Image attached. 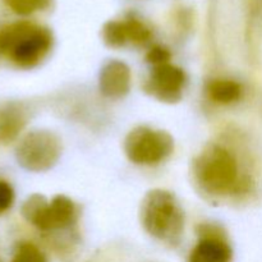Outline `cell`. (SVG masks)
Here are the masks:
<instances>
[{
    "instance_id": "cell-1",
    "label": "cell",
    "mask_w": 262,
    "mask_h": 262,
    "mask_svg": "<svg viewBox=\"0 0 262 262\" xmlns=\"http://www.w3.org/2000/svg\"><path fill=\"white\" fill-rule=\"evenodd\" d=\"M53 35L50 30L36 23H10L0 28V55L18 68L38 66L50 53Z\"/></svg>"
},
{
    "instance_id": "cell-2",
    "label": "cell",
    "mask_w": 262,
    "mask_h": 262,
    "mask_svg": "<svg viewBox=\"0 0 262 262\" xmlns=\"http://www.w3.org/2000/svg\"><path fill=\"white\" fill-rule=\"evenodd\" d=\"M141 222L152 237L176 242L184 228V215L170 192L154 189L148 192L141 206Z\"/></svg>"
},
{
    "instance_id": "cell-3",
    "label": "cell",
    "mask_w": 262,
    "mask_h": 262,
    "mask_svg": "<svg viewBox=\"0 0 262 262\" xmlns=\"http://www.w3.org/2000/svg\"><path fill=\"white\" fill-rule=\"evenodd\" d=\"M194 170L202 187L211 193H228L238 182L237 161L222 146L211 145L205 148L196 160Z\"/></svg>"
},
{
    "instance_id": "cell-4",
    "label": "cell",
    "mask_w": 262,
    "mask_h": 262,
    "mask_svg": "<svg viewBox=\"0 0 262 262\" xmlns=\"http://www.w3.org/2000/svg\"><path fill=\"white\" fill-rule=\"evenodd\" d=\"M22 215L37 229L50 232L73 224L77 219V207L66 196H55L48 202L41 194H32L23 204Z\"/></svg>"
},
{
    "instance_id": "cell-5",
    "label": "cell",
    "mask_w": 262,
    "mask_h": 262,
    "mask_svg": "<svg viewBox=\"0 0 262 262\" xmlns=\"http://www.w3.org/2000/svg\"><path fill=\"white\" fill-rule=\"evenodd\" d=\"M174 142L169 133L148 127H137L128 133L124 150L128 159L140 165H155L173 152Z\"/></svg>"
},
{
    "instance_id": "cell-6",
    "label": "cell",
    "mask_w": 262,
    "mask_h": 262,
    "mask_svg": "<svg viewBox=\"0 0 262 262\" xmlns=\"http://www.w3.org/2000/svg\"><path fill=\"white\" fill-rule=\"evenodd\" d=\"M60 154V141L49 130L30 132L22 138L15 150L18 164L30 171H45L53 168Z\"/></svg>"
},
{
    "instance_id": "cell-7",
    "label": "cell",
    "mask_w": 262,
    "mask_h": 262,
    "mask_svg": "<svg viewBox=\"0 0 262 262\" xmlns=\"http://www.w3.org/2000/svg\"><path fill=\"white\" fill-rule=\"evenodd\" d=\"M186 83L187 76L183 69L168 63L152 69L145 90L160 101L178 102L183 96Z\"/></svg>"
},
{
    "instance_id": "cell-8",
    "label": "cell",
    "mask_w": 262,
    "mask_h": 262,
    "mask_svg": "<svg viewBox=\"0 0 262 262\" xmlns=\"http://www.w3.org/2000/svg\"><path fill=\"white\" fill-rule=\"evenodd\" d=\"M130 69L125 63L112 60L100 73V90L102 95L110 99H120L130 90Z\"/></svg>"
},
{
    "instance_id": "cell-9",
    "label": "cell",
    "mask_w": 262,
    "mask_h": 262,
    "mask_svg": "<svg viewBox=\"0 0 262 262\" xmlns=\"http://www.w3.org/2000/svg\"><path fill=\"white\" fill-rule=\"evenodd\" d=\"M27 123V112L17 102L0 107V142L10 143L18 137Z\"/></svg>"
},
{
    "instance_id": "cell-10",
    "label": "cell",
    "mask_w": 262,
    "mask_h": 262,
    "mask_svg": "<svg viewBox=\"0 0 262 262\" xmlns=\"http://www.w3.org/2000/svg\"><path fill=\"white\" fill-rule=\"evenodd\" d=\"M232 250L219 238H204L197 243L189 256V262H230Z\"/></svg>"
},
{
    "instance_id": "cell-11",
    "label": "cell",
    "mask_w": 262,
    "mask_h": 262,
    "mask_svg": "<svg viewBox=\"0 0 262 262\" xmlns=\"http://www.w3.org/2000/svg\"><path fill=\"white\" fill-rule=\"evenodd\" d=\"M210 97L217 104H232L239 100L242 87L238 82L232 79H215L209 84Z\"/></svg>"
},
{
    "instance_id": "cell-12",
    "label": "cell",
    "mask_w": 262,
    "mask_h": 262,
    "mask_svg": "<svg viewBox=\"0 0 262 262\" xmlns=\"http://www.w3.org/2000/svg\"><path fill=\"white\" fill-rule=\"evenodd\" d=\"M125 32H127V38L129 42L135 45H145L151 38V31L145 23L141 22L137 18H128L124 20Z\"/></svg>"
},
{
    "instance_id": "cell-13",
    "label": "cell",
    "mask_w": 262,
    "mask_h": 262,
    "mask_svg": "<svg viewBox=\"0 0 262 262\" xmlns=\"http://www.w3.org/2000/svg\"><path fill=\"white\" fill-rule=\"evenodd\" d=\"M102 37H104L106 45L112 48H120L128 42L127 32H125L124 20H112L104 26L102 30Z\"/></svg>"
},
{
    "instance_id": "cell-14",
    "label": "cell",
    "mask_w": 262,
    "mask_h": 262,
    "mask_svg": "<svg viewBox=\"0 0 262 262\" xmlns=\"http://www.w3.org/2000/svg\"><path fill=\"white\" fill-rule=\"evenodd\" d=\"M10 10L19 15H30L50 5L51 0H3Z\"/></svg>"
},
{
    "instance_id": "cell-15",
    "label": "cell",
    "mask_w": 262,
    "mask_h": 262,
    "mask_svg": "<svg viewBox=\"0 0 262 262\" xmlns=\"http://www.w3.org/2000/svg\"><path fill=\"white\" fill-rule=\"evenodd\" d=\"M12 262H48V258L37 246L30 242H22L15 248Z\"/></svg>"
},
{
    "instance_id": "cell-16",
    "label": "cell",
    "mask_w": 262,
    "mask_h": 262,
    "mask_svg": "<svg viewBox=\"0 0 262 262\" xmlns=\"http://www.w3.org/2000/svg\"><path fill=\"white\" fill-rule=\"evenodd\" d=\"M14 201V191L8 182L0 179V215L7 212Z\"/></svg>"
},
{
    "instance_id": "cell-17",
    "label": "cell",
    "mask_w": 262,
    "mask_h": 262,
    "mask_svg": "<svg viewBox=\"0 0 262 262\" xmlns=\"http://www.w3.org/2000/svg\"><path fill=\"white\" fill-rule=\"evenodd\" d=\"M171 58L170 51L163 46H154L146 55L148 63L154 64L155 67L163 66V64H168Z\"/></svg>"
}]
</instances>
